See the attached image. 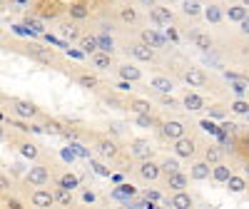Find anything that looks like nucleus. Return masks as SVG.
Here are the masks:
<instances>
[{
    "label": "nucleus",
    "mask_w": 249,
    "mask_h": 209,
    "mask_svg": "<svg viewBox=\"0 0 249 209\" xmlns=\"http://www.w3.org/2000/svg\"><path fill=\"white\" fill-rule=\"evenodd\" d=\"M25 179H28V184H33V187H43V184H48L50 172H48V167H43V164H35V167H30V170H28Z\"/></svg>",
    "instance_id": "nucleus-1"
},
{
    "label": "nucleus",
    "mask_w": 249,
    "mask_h": 209,
    "mask_svg": "<svg viewBox=\"0 0 249 209\" xmlns=\"http://www.w3.org/2000/svg\"><path fill=\"white\" fill-rule=\"evenodd\" d=\"M13 110H15L18 117H23V120H30V117L37 115V107H35L33 102H28V100H15L13 102Z\"/></svg>",
    "instance_id": "nucleus-2"
},
{
    "label": "nucleus",
    "mask_w": 249,
    "mask_h": 209,
    "mask_svg": "<svg viewBox=\"0 0 249 209\" xmlns=\"http://www.w3.org/2000/svg\"><path fill=\"white\" fill-rule=\"evenodd\" d=\"M175 152L179 155V157H192L195 155V142L190 139V137H177L175 139Z\"/></svg>",
    "instance_id": "nucleus-3"
},
{
    "label": "nucleus",
    "mask_w": 249,
    "mask_h": 209,
    "mask_svg": "<svg viewBox=\"0 0 249 209\" xmlns=\"http://www.w3.org/2000/svg\"><path fill=\"white\" fill-rule=\"evenodd\" d=\"M142 43L150 45V48H164V45H167V37L160 35V33H155V30H144V33H142Z\"/></svg>",
    "instance_id": "nucleus-4"
},
{
    "label": "nucleus",
    "mask_w": 249,
    "mask_h": 209,
    "mask_svg": "<svg viewBox=\"0 0 249 209\" xmlns=\"http://www.w3.org/2000/svg\"><path fill=\"white\" fill-rule=\"evenodd\" d=\"M53 202H55V197H53V192H48V190H35L33 197H30V204H33V207H50Z\"/></svg>",
    "instance_id": "nucleus-5"
},
{
    "label": "nucleus",
    "mask_w": 249,
    "mask_h": 209,
    "mask_svg": "<svg viewBox=\"0 0 249 209\" xmlns=\"http://www.w3.org/2000/svg\"><path fill=\"white\" fill-rule=\"evenodd\" d=\"M140 177H142V179H150V182L157 179V177H160V164H155L152 159H144L142 167H140Z\"/></svg>",
    "instance_id": "nucleus-6"
},
{
    "label": "nucleus",
    "mask_w": 249,
    "mask_h": 209,
    "mask_svg": "<svg viewBox=\"0 0 249 209\" xmlns=\"http://www.w3.org/2000/svg\"><path fill=\"white\" fill-rule=\"evenodd\" d=\"M130 50H132V55H135L140 62H150V60L155 57V50H152L150 45H144V43H137V45H132Z\"/></svg>",
    "instance_id": "nucleus-7"
},
{
    "label": "nucleus",
    "mask_w": 249,
    "mask_h": 209,
    "mask_svg": "<svg viewBox=\"0 0 249 209\" xmlns=\"http://www.w3.org/2000/svg\"><path fill=\"white\" fill-rule=\"evenodd\" d=\"M162 132H164V137L177 139V137H182V135H184V124H182V122H177V120H172V122H164Z\"/></svg>",
    "instance_id": "nucleus-8"
},
{
    "label": "nucleus",
    "mask_w": 249,
    "mask_h": 209,
    "mask_svg": "<svg viewBox=\"0 0 249 209\" xmlns=\"http://www.w3.org/2000/svg\"><path fill=\"white\" fill-rule=\"evenodd\" d=\"M184 80H187V85H192V87H202L204 82H207V75L195 68V70H187L184 72Z\"/></svg>",
    "instance_id": "nucleus-9"
},
{
    "label": "nucleus",
    "mask_w": 249,
    "mask_h": 209,
    "mask_svg": "<svg viewBox=\"0 0 249 209\" xmlns=\"http://www.w3.org/2000/svg\"><path fill=\"white\" fill-rule=\"evenodd\" d=\"M152 20L155 23H160V25H170L172 23V13H170V8H152Z\"/></svg>",
    "instance_id": "nucleus-10"
},
{
    "label": "nucleus",
    "mask_w": 249,
    "mask_h": 209,
    "mask_svg": "<svg viewBox=\"0 0 249 209\" xmlns=\"http://www.w3.org/2000/svg\"><path fill=\"white\" fill-rule=\"evenodd\" d=\"M112 197L120 199V202H124V204H130V199L135 197V187L132 184H120V190H115Z\"/></svg>",
    "instance_id": "nucleus-11"
},
{
    "label": "nucleus",
    "mask_w": 249,
    "mask_h": 209,
    "mask_svg": "<svg viewBox=\"0 0 249 209\" xmlns=\"http://www.w3.org/2000/svg\"><path fill=\"white\" fill-rule=\"evenodd\" d=\"M170 207H175V209H187V207H192V197L184 194L182 190H177V194L170 199Z\"/></svg>",
    "instance_id": "nucleus-12"
},
{
    "label": "nucleus",
    "mask_w": 249,
    "mask_h": 209,
    "mask_svg": "<svg viewBox=\"0 0 249 209\" xmlns=\"http://www.w3.org/2000/svg\"><path fill=\"white\" fill-rule=\"evenodd\" d=\"M97 152H100L102 157H115V155H117V144H115L112 139H100V142H97Z\"/></svg>",
    "instance_id": "nucleus-13"
},
{
    "label": "nucleus",
    "mask_w": 249,
    "mask_h": 209,
    "mask_svg": "<svg viewBox=\"0 0 249 209\" xmlns=\"http://www.w3.org/2000/svg\"><path fill=\"white\" fill-rule=\"evenodd\" d=\"M92 65H95L97 70H107V68H110V52L95 50V52H92Z\"/></svg>",
    "instance_id": "nucleus-14"
},
{
    "label": "nucleus",
    "mask_w": 249,
    "mask_h": 209,
    "mask_svg": "<svg viewBox=\"0 0 249 209\" xmlns=\"http://www.w3.org/2000/svg\"><path fill=\"white\" fill-rule=\"evenodd\" d=\"M207 177H210V162H197V164H192V179L202 182V179H207Z\"/></svg>",
    "instance_id": "nucleus-15"
},
{
    "label": "nucleus",
    "mask_w": 249,
    "mask_h": 209,
    "mask_svg": "<svg viewBox=\"0 0 249 209\" xmlns=\"http://www.w3.org/2000/svg\"><path fill=\"white\" fill-rule=\"evenodd\" d=\"M57 13H60L57 0H43V3H40V15L43 17H55Z\"/></svg>",
    "instance_id": "nucleus-16"
},
{
    "label": "nucleus",
    "mask_w": 249,
    "mask_h": 209,
    "mask_svg": "<svg viewBox=\"0 0 249 209\" xmlns=\"http://www.w3.org/2000/svg\"><path fill=\"white\" fill-rule=\"evenodd\" d=\"M167 182H170V187H172V190L177 192V190H184V187H187V177L177 170V172H172V174H167Z\"/></svg>",
    "instance_id": "nucleus-17"
},
{
    "label": "nucleus",
    "mask_w": 249,
    "mask_h": 209,
    "mask_svg": "<svg viewBox=\"0 0 249 209\" xmlns=\"http://www.w3.org/2000/svg\"><path fill=\"white\" fill-rule=\"evenodd\" d=\"M184 107L187 110H202L204 107V100L199 95H190V92H187L184 95Z\"/></svg>",
    "instance_id": "nucleus-18"
},
{
    "label": "nucleus",
    "mask_w": 249,
    "mask_h": 209,
    "mask_svg": "<svg viewBox=\"0 0 249 209\" xmlns=\"http://www.w3.org/2000/svg\"><path fill=\"white\" fill-rule=\"evenodd\" d=\"M190 37H192V43H195L197 48H202V50H210V48H212V37H210V35H202V33H192Z\"/></svg>",
    "instance_id": "nucleus-19"
},
{
    "label": "nucleus",
    "mask_w": 249,
    "mask_h": 209,
    "mask_svg": "<svg viewBox=\"0 0 249 209\" xmlns=\"http://www.w3.org/2000/svg\"><path fill=\"white\" fill-rule=\"evenodd\" d=\"M95 40H97V50H102V52H112L115 43H112V37H110L107 33H102V35H97Z\"/></svg>",
    "instance_id": "nucleus-20"
},
{
    "label": "nucleus",
    "mask_w": 249,
    "mask_h": 209,
    "mask_svg": "<svg viewBox=\"0 0 249 209\" xmlns=\"http://www.w3.org/2000/svg\"><path fill=\"white\" fill-rule=\"evenodd\" d=\"M132 152H135L137 157H142V159H147V157H150V144L144 142V139H135V142H132Z\"/></svg>",
    "instance_id": "nucleus-21"
},
{
    "label": "nucleus",
    "mask_w": 249,
    "mask_h": 209,
    "mask_svg": "<svg viewBox=\"0 0 249 209\" xmlns=\"http://www.w3.org/2000/svg\"><path fill=\"white\" fill-rule=\"evenodd\" d=\"M70 15H72L75 20H85V17L90 15V10H88L85 3H75V5H70Z\"/></svg>",
    "instance_id": "nucleus-22"
},
{
    "label": "nucleus",
    "mask_w": 249,
    "mask_h": 209,
    "mask_svg": "<svg viewBox=\"0 0 249 209\" xmlns=\"http://www.w3.org/2000/svg\"><path fill=\"white\" fill-rule=\"evenodd\" d=\"M152 87L160 90V92H170L175 85H172V80H167V77H152Z\"/></svg>",
    "instance_id": "nucleus-23"
},
{
    "label": "nucleus",
    "mask_w": 249,
    "mask_h": 209,
    "mask_svg": "<svg viewBox=\"0 0 249 209\" xmlns=\"http://www.w3.org/2000/svg\"><path fill=\"white\" fill-rule=\"evenodd\" d=\"M230 167H224V164H219L217 162V167H214V170H212V177L217 179V182H227V179H230Z\"/></svg>",
    "instance_id": "nucleus-24"
},
{
    "label": "nucleus",
    "mask_w": 249,
    "mask_h": 209,
    "mask_svg": "<svg viewBox=\"0 0 249 209\" xmlns=\"http://www.w3.org/2000/svg\"><path fill=\"white\" fill-rule=\"evenodd\" d=\"M60 33H62V37H68V40L80 37V30H77V25H75V23H65V25L60 28Z\"/></svg>",
    "instance_id": "nucleus-25"
},
{
    "label": "nucleus",
    "mask_w": 249,
    "mask_h": 209,
    "mask_svg": "<svg viewBox=\"0 0 249 209\" xmlns=\"http://www.w3.org/2000/svg\"><path fill=\"white\" fill-rule=\"evenodd\" d=\"M30 55L37 57V60H43V62H50L53 60V52L50 50H43V48H37V45H30Z\"/></svg>",
    "instance_id": "nucleus-26"
},
{
    "label": "nucleus",
    "mask_w": 249,
    "mask_h": 209,
    "mask_svg": "<svg viewBox=\"0 0 249 209\" xmlns=\"http://www.w3.org/2000/svg\"><path fill=\"white\" fill-rule=\"evenodd\" d=\"M120 75H122L124 80H140V77H142V72H140L137 68H132V65H124V68H120Z\"/></svg>",
    "instance_id": "nucleus-27"
},
{
    "label": "nucleus",
    "mask_w": 249,
    "mask_h": 209,
    "mask_svg": "<svg viewBox=\"0 0 249 209\" xmlns=\"http://www.w3.org/2000/svg\"><path fill=\"white\" fill-rule=\"evenodd\" d=\"M227 184H230V190H232V192H244V187H247V182H244L242 177H234V174H230Z\"/></svg>",
    "instance_id": "nucleus-28"
},
{
    "label": "nucleus",
    "mask_w": 249,
    "mask_h": 209,
    "mask_svg": "<svg viewBox=\"0 0 249 209\" xmlns=\"http://www.w3.org/2000/svg\"><path fill=\"white\" fill-rule=\"evenodd\" d=\"M20 152H23V157H28V159H35L37 157V144L25 142V144H20Z\"/></svg>",
    "instance_id": "nucleus-29"
},
{
    "label": "nucleus",
    "mask_w": 249,
    "mask_h": 209,
    "mask_svg": "<svg viewBox=\"0 0 249 209\" xmlns=\"http://www.w3.org/2000/svg\"><path fill=\"white\" fill-rule=\"evenodd\" d=\"M204 17L210 20V23H219V20H222V10L217 5H210V8L204 10Z\"/></svg>",
    "instance_id": "nucleus-30"
},
{
    "label": "nucleus",
    "mask_w": 249,
    "mask_h": 209,
    "mask_svg": "<svg viewBox=\"0 0 249 209\" xmlns=\"http://www.w3.org/2000/svg\"><path fill=\"white\" fill-rule=\"evenodd\" d=\"M80 48H82V52H90V55H92V52L97 50V40H95V37H82V40H80Z\"/></svg>",
    "instance_id": "nucleus-31"
},
{
    "label": "nucleus",
    "mask_w": 249,
    "mask_h": 209,
    "mask_svg": "<svg viewBox=\"0 0 249 209\" xmlns=\"http://www.w3.org/2000/svg\"><path fill=\"white\" fill-rule=\"evenodd\" d=\"M130 110H132V112H137V115L150 112V102H144V100H132V102H130Z\"/></svg>",
    "instance_id": "nucleus-32"
},
{
    "label": "nucleus",
    "mask_w": 249,
    "mask_h": 209,
    "mask_svg": "<svg viewBox=\"0 0 249 209\" xmlns=\"http://www.w3.org/2000/svg\"><path fill=\"white\" fill-rule=\"evenodd\" d=\"M182 8H184L187 15H199V13H202V5L197 3V0H184V5H182Z\"/></svg>",
    "instance_id": "nucleus-33"
},
{
    "label": "nucleus",
    "mask_w": 249,
    "mask_h": 209,
    "mask_svg": "<svg viewBox=\"0 0 249 209\" xmlns=\"http://www.w3.org/2000/svg\"><path fill=\"white\" fill-rule=\"evenodd\" d=\"M53 197H55V202H60V204H70V202H72V197H70V190H65V187H60V190H57Z\"/></svg>",
    "instance_id": "nucleus-34"
},
{
    "label": "nucleus",
    "mask_w": 249,
    "mask_h": 209,
    "mask_svg": "<svg viewBox=\"0 0 249 209\" xmlns=\"http://www.w3.org/2000/svg\"><path fill=\"white\" fill-rule=\"evenodd\" d=\"M179 170V162L177 159H164L162 164H160V172H167V174H172V172H177Z\"/></svg>",
    "instance_id": "nucleus-35"
},
{
    "label": "nucleus",
    "mask_w": 249,
    "mask_h": 209,
    "mask_svg": "<svg viewBox=\"0 0 249 209\" xmlns=\"http://www.w3.org/2000/svg\"><path fill=\"white\" fill-rule=\"evenodd\" d=\"M60 187H65V190H75V187H77V177H75V174L60 177Z\"/></svg>",
    "instance_id": "nucleus-36"
},
{
    "label": "nucleus",
    "mask_w": 249,
    "mask_h": 209,
    "mask_svg": "<svg viewBox=\"0 0 249 209\" xmlns=\"http://www.w3.org/2000/svg\"><path fill=\"white\" fill-rule=\"evenodd\" d=\"M219 159H222V150H219V147H207V162L217 164Z\"/></svg>",
    "instance_id": "nucleus-37"
},
{
    "label": "nucleus",
    "mask_w": 249,
    "mask_h": 209,
    "mask_svg": "<svg viewBox=\"0 0 249 209\" xmlns=\"http://www.w3.org/2000/svg\"><path fill=\"white\" fill-rule=\"evenodd\" d=\"M43 132H48V135H62V127H60L57 122H53V120H50V122H45V124H43Z\"/></svg>",
    "instance_id": "nucleus-38"
},
{
    "label": "nucleus",
    "mask_w": 249,
    "mask_h": 209,
    "mask_svg": "<svg viewBox=\"0 0 249 209\" xmlns=\"http://www.w3.org/2000/svg\"><path fill=\"white\" fill-rule=\"evenodd\" d=\"M137 124H140V127H152L155 120H152L150 112H142V115H137Z\"/></svg>",
    "instance_id": "nucleus-39"
},
{
    "label": "nucleus",
    "mask_w": 249,
    "mask_h": 209,
    "mask_svg": "<svg viewBox=\"0 0 249 209\" xmlns=\"http://www.w3.org/2000/svg\"><path fill=\"white\" fill-rule=\"evenodd\" d=\"M247 15V8H239V5H234V8H230V20H237V23H239V20Z\"/></svg>",
    "instance_id": "nucleus-40"
},
{
    "label": "nucleus",
    "mask_w": 249,
    "mask_h": 209,
    "mask_svg": "<svg viewBox=\"0 0 249 209\" xmlns=\"http://www.w3.org/2000/svg\"><path fill=\"white\" fill-rule=\"evenodd\" d=\"M120 17L124 20V23H135V20H137V13H135L132 8H122V13H120Z\"/></svg>",
    "instance_id": "nucleus-41"
},
{
    "label": "nucleus",
    "mask_w": 249,
    "mask_h": 209,
    "mask_svg": "<svg viewBox=\"0 0 249 209\" xmlns=\"http://www.w3.org/2000/svg\"><path fill=\"white\" fill-rule=\"evenodd\" d=\"M232 110H234L237 115H247V112H249V104H247L244 100H237V102L232 104Z\"/></svg>",
    "instance_id": "nucleus-42"
},
{
    "label": "nucleus",
    "mask_w": 249,
    "mask_h": 209,
    "mask_svg": "<svg viewBox=\"0 0 249 209\" xmlns=\"http://www.w3.org/2000/svg\"><path fill=\"white\" fill-rule=\"evenodd\" d=\"M234 85H232V90L237 92V95H244L247 92V80H232Z\"/></svg>",
    "instance_id": "nucleus-43"
},
{
    "label": "nucleus",
    "mask_w": 249,
    "mask_h": 209,
    "mask_svg": "<svg viewBox=\"0 0 249 209\" xmlns=\"http://www.w3.org/2000/svg\"><path fill=\"white\" fill-rule=\"evenodd\" d=\"M80 85H82V87H90V90H92V87L97 85V80H95V77H90V75H82V77H80Z\"/></svg>",
    "instance_id": "nucleus-44"
},
{
    "label": "nucleus",
    "mask_w": 249,
    "mask_h": 209,
    "mask_svg": "<svg viewBox=\"0 0 249 209\" xmlns=\"http://www.w3.org/2000/svg\"><path fill=\"white\" fill-rule=\"evenodd\" d=\"M199 127H202V130H207V132H212V135H219V130L214 127V124H212L210 120H202V122H199Z\"/></svg>",
    "instance_id": "nucleus-45"
},
{
    "label": "nucleus",
    "mask_w": 249,
    "mask_h": 209,
    "mask_svg": "<svg viewBox=\"0 0 249 209\" xmlns=\"http://www.w3.org/2000/svg\"><path fill=\"white\" fill-rule=\"evenodd\" d=\"M92 167H95V172L100 174V177H110V170L105 164H100V162H92Z\"/></svg>",
    "instance_id": "nucleus-46"
},
{
    "label": "nucleus",
    "mask_w": 249,
    "mask_h": 209,
    "mask_svg": "<svg viewBox=\"0 0 249 209\" xmlns=\"http://www.w3.org/2000/svg\"><path fill=\"white\" fill-rule=\"evenodd\" d=\"M70 147H72V152H75L77 157H90V155H88V150L82 147V144H77V142H75V144H70Z\"/></svg>",
    "instance_id": "nucleus-47"
},
{
    "label": "nucleus",
    "mask_w": 249,
    "mask_h": 209,
    "mask_svg": "<svg viewBox=\"0 0 249 209\" xmlns=\"http://www.w3.org/2000/svg\"><path fill=\"white\" fill-rule=\"evenodd\" d=\"M132 207H137V209H152L155 204H152V199H142V202H135Z\"/></svg>",
    "instance_id": "nucleus-48"
},
{
    "label": "nucleus",
    "mask_w": 249,
    "mask_h": 209,
    "mask_svg": "<svg viewBox=\"0 0 249 209\" xmlns=\"http://www.w3.org/2000/svg\"><path fill=\"white\" fill-rule=\"evenodd\" d=\"M25 25H28V28H33L35 33H43V25H40L37 20H30V17H28V23H25Z\"/></svg>",
    "instance_id": "nucleus-49"
},
{
    "label": "nucleus",
    "mask_w": 249,
    "mask_h": 209,
    "mask_svg": "<svg viewBox=\"0 0 249 209\" xmlns=\"http://www.w3.org/2000/svg\"><path fill=\"white\" fill-rule=\"evenodd\" d=\"M5 190H10V179L5 174H0V192H5Z\"/></svg>",
    "instance_id": "nucleus-50"
},
{
    "label": "nucleus",
    "mask_w": 249,
    "mask_h": 209,
    "mask_svg": "<svg viewBox=\"0 0 249 209\" xmlns=\"http://www.w3.org/2000/svg\"><path fill=\"white\" fill-rule=\"evenodd\" d=\"M239 25H242V33H247V35H249V15H244V17L239 20Z\"/></svg>",
    "instance_id": "nucleus-51"
},
{
    "label": "nucleus",
    "mask_w": 249,
    "mask_h": 209,
    "mask_svg": "<svg viewBox=\"0 0 249 209\" xmlns=\"http://www.w3.org/2000/svg\"><path fill=\"white\" fill-rule=\"evenodd\" d=\"M62 157H65L68 162H72V159H75V152H72V150H62Z\"/></svg>",
    "instance_id": "nucleus-52"
},
{
    "label": "nucleus",
    "mask_w": 249,
    "mask_h": 209,
    "mask_svg": "<svg viewBox=\"0 0 249 209\" xmlns=\"http://www.w3.org/2000/svg\"><path fill=\"white\" fill-rule=\"evenodd\" d=\"M82 199H85L88 204H92L95 202V192H85V194H82Z\"/></svg>",
    "instance_id": "nucleus-53"
},
{
    "label": "nucleus",
    "mask_w": 249,
    "mask_h": 209,
    "mask_svg": "<svg viewBox=\"0 0 249 209\" xmlns=\"http://www.w3.org/2000/svg\"><path fill=\"white\" fill-rule=\"evenodd\" d=\"M8 207H10V209H23V204H20L18 199H8Z\"/></svg>",
    "instance_id": "nucleus-54"
},
{
    "label": "nucleus",
    "mask_w": 249,
    "mask_h": 209,
    "mask_svg": "<svg viewBox=\"0 0 249 209\" xmlns=\"http://www.w3.org/2000/svg\"><path fill=\"white\" fill-rule=\"evenodd\" d=\"M162 104H164V107H175V100H172V97H164Z\"/></svg>",
    "instance_id": "nucleus-55"
},
{
    "label": "nucleus",
    "mask_w": 249,
    "mask_h": 209,
    "mask_svg": "<svg viewBox=\"0 0 249 209\" xmlns=\"http://www.w3.org/2000/svg\"><path fill=\"white\" fill-rule=\"evenodd\" d=\"M147 199H152V202H157V199H160V192H147Z\"/></svg>",
    "instance_id": "nucleus-56"
},
{
    "label": "nucleus",
    "mask_w": 249,
    "mask_h": 209,
    "mask_svg": "<svg viewBox=\"0 0 249 209\" xmlns=\"http://www.w3.org/2000/svg\"><path fill=\"white\" fill-rule=\"evenodd\" d=\"M242 147H244V150L249 152V137H244V139H242Z\"/></svg>",
    "instance_id": "nucleus-57"
},
{
    "label": "nucleus",
    "mask_w": 249,
    "mask_h": 209,
    "mask_svg": "<svg viewBox=\"0 0 249 209\" xmlns=\"http://www.w3.org/2000/svg\"><path fill=\"white\" fill-rule=\"evenodd\" d=\"M5 137V130H3V124H0V139H3Z\"/></svg>",
    "instance_id": "nucleus-58"
},
{
    "label": "nucleus",
    "mask_w": 249,
    "mask_h": 209,
    "mask_svg": "<svg viewBox=\"0 0 249 209\" xmlns=\"http://www.w3.org/2000/svg\"><path fill=\"white\" fill-rule=\"evenodd\" d=\"M144 3H150V5H155V0H144Z\"/></svg>",
    "instance_id": "nucleus-59"
},
{
    "label": "nucleus",
    "mask_w": 249,
    "mask_h": 209,
    "mask_svg": "<svg viewBox=\"0 0 249 209\" xmlns=\"http://www.w3.org/2000/svg\"><path fill=\"white\" fill-rule=\"evenodd\" d=\"M244 170H247V174H249V164H247V167H244Z\"/></svg>",
    "instance_id": "nucleus-60"
},
{
    "label": "nucleus",
    "mask_w": 249,
    "mask_h": 209,
    "mask_svg": "<svg viewBox=\"0 0 249 209\" xmlns=\"http://www.w3.org/2000/svg\"><path fill=\"white\" fill-rule=\"evenodd\" d=\"M170 3H175V0H170Z\"/></svg>",
    "instance_id": "nucleus-61"
},
{
    "label": "nucleus",
    "mask_w": 249,
    "mask_h": 209,
    "mask_svg": "<svg viewBox=\"0 0 249 209\" xmlns=\"http://www.w3.org/2000/svg\"><path fill=\"white\" fill-rule=\"evenodd\" d=\"M247 115H249V112H247Z\"/></svg>",
    "instance_id": "nucleus-62"
}]
</instances>
